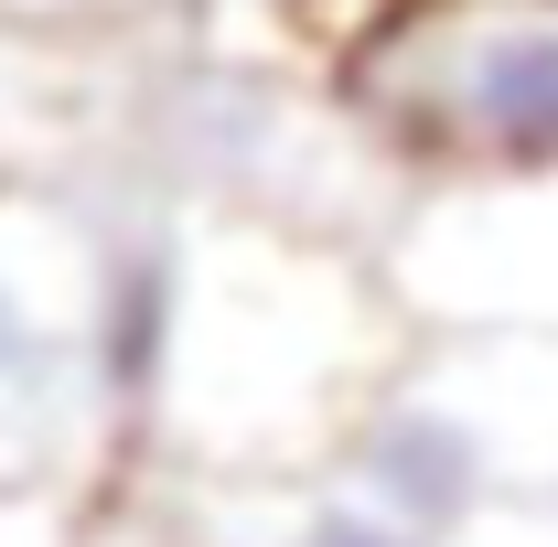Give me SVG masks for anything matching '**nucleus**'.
<instances>
[{"mask_svg":"<svg viewBox=\"0 0 558 547\" xmlns=\"http://www.w3.org/2000/svg\"><path fill=\"white\" fill-rule=\"evenodd\" d=\"M119 97H130V75L97 54V33L0 11V172L75 183L86 161L119 150Z\"/></svg>","mask_w":558,"mask_h":547,"instance_id":"nucleus-6","label":"nucleus"},{"mask_svg":"<svg viewBox=\"0 0 558 547\" xmlns=\"http://www.w3.org/2000/svg\"><path fill=\"white\" fill-rule=\"evenodd\" d=\"M333 473L409 515L429 547L558 483V333H418L344 429Z\"/></svg>","mask_w":558,"mask_h":547,"instance_id":"nucleus-2","label":"nucleus"},{"mask_svg":"<svg viewBox=\"0 0 558 547\" xmlns=\"http://www.w3.org/2000/svg\"><path fill=\"white\" fill-rule=\"evenodd\" d=\"M183 483V547H429L387 515L365 483L323 473H172Z\"/></svg>","mask_w":558,"mask_h":547,"instance_id":"nucleus-7","label":"nucleus"},{"mask_svg":"<svg viewBox=\"0 0 558 547\" xmlns=\"http://www.w3.org/2000/svg\"><path fill=\"white\" fill-rule=\"evenodd\" d=\"M451 547H558V483H537V494H515V505L473 515Z\"/></svg>","mask_w":558,"mask_h":547,"instance_id":"nucleus-10","label":"nucleus"},{"mask_svg":"<svg viewBox=\"0 0 558 547\" xmlns=\"http://www.w3.org/2000/svg\"><path fill=\"white\" fill-rule=\"evenodd\" d=\"M418 323L376 247L301 236L258 215H194L183 343L140 451L172 473H323L365 398L409 365Z\"/></svg>","mask_w":558,"mask_h":547,"instance_id":"nucleus-1","label":"nucleus"},{"mask_svg":"<svg viewBox=\"0 0 558 547\" xmlns=\"http://www.w3.org/2000/svg\"><path fill=\"white\" fill-rule=\"evenodd\" d=\"M376 269L418 333H558V172L418 183Z\"/></svg>","mask_w":558,"mask_h":547,"instance_id":"nucleus-5","label":"nucleus"},{"mask_svg":"<svg viewBox=\"0 0 558 547\" xmlns=\"http://www.w3.org/2000/svg\"><path fill=\"white\" fill-rule=\"evenodd\" d=\"M97 258H108L97 183L0 172V494L11 483L75 494L130 451L97 387Z\"/></svg>","mask_w":558,"mask_h":547,"instance_id":"nucleus-3","label":"nucleus"},{"mask_svg":"<svg viewBox=\"0 0 558 547\" xmlns=\"http://www.w3.org/2000/svg\"><path fill=\"white\" fill-rule=\"evenodd\" d=\"M409 0H183V44L226 54V65L258 75H312V86H344L354 54L398 22Z\"/></svg>","mask_w":558,"mask_h":547,"instance_id":"nucleus-8","label":"nucleus"},{"mask_svg":"<svg viewBox=\"0 0 558 547\" xmlns=\"http://www.w3.org/2000/svg\"><path fill=\"white\" fill-rule=\"evenodd\" d=\"M0 547H75V494L11 483V494H0Z\"/></svg>","mask_w":558,"mask_h":547,"instance_id":"nucleus-11","label":"nucleus"},{"mask_svg":"<svg viewBox=\"0 0 558 547\" xmlns=\"http://www.w3.org/2000/svg\"><path fill=\"white\" fill-rule=\"evenodd\" d=\"M11 22H54V33H140V22H172L183 0H0Z\"/></svg>","mask_w":558,"mask_h":547,"instance_id":"nucleus-9","label":"nucleus"},{"mask_svg":"<svg viewBox=\"0 0 558 547\" xmlns=\"http://www.w3.org/2000/svg\"><path fill=\"white\" fill-rule=\"evenodd\" d=\"M344 97L409 183L558 172V0H409L354 54Z\"/></svg>","mask_w":558,"mask_h":547,"instance_id":"nucleus-4","label":"nucleus"}]
</instances>
